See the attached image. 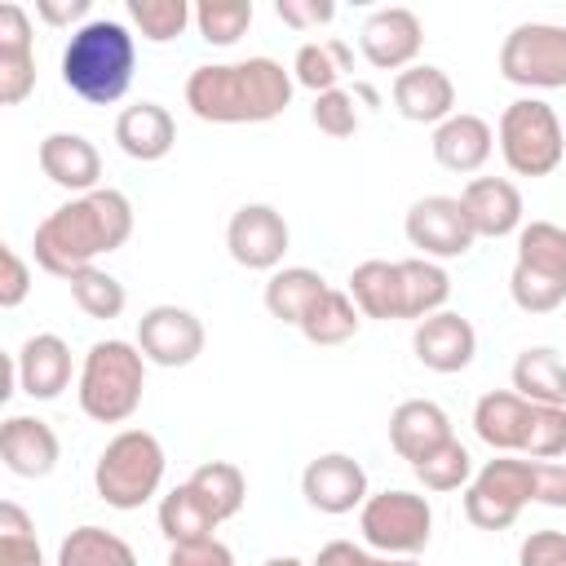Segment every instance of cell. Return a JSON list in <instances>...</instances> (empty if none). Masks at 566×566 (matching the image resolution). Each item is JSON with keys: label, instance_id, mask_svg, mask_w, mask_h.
<instances>
[{"label": "cell", "instance_id": "cell-35", "mask_svg": "<svg viewBox=\"0 0 566 566\" xmlns=\"http://www.w3.org/2000/svg\"><path fill=\"white\" fill-rule=\"evenodd\" d=\"M358 323H363V314H358L354 296L340 292V287H327V292L314 301V310L301 318L296 332H301L310 345H345V340L358 332Z\"/></svg>", "mask_w": 566, "mask_h": 566}, {"label": "cell", "instance_id": "cell-16", "mask_svg": "<svg viewBox=\"0 0 566 566\" xmlns=\"http://www.w3.org/2000/svg\"><path fill=\"white\" fill-rule=\"evenodd\" d=\"M71 345L57 332H35L22 340V349L13 354V380L27 398L35 402H53L62 398V389L71 385Z\"/></svg>", "mask_w": 566, "mask_h": 566}, {"label": "cell", "instance_id": "cell-20", "mask_svg": "<svg viewBox=\"0 0 566 566\" xmlns=\"http://www.w3.org/2000/svg\"><path fill=\"white\" fill-rule=\"evenodd\" d=\"M35 88V49L31 18L22 4H0V106L27 102Z\"/></svg>", "mask_w": 566, "mask_h": 566}, {"label": "cell", "instance_id": "cell-3", "mask_svg": "<svg viewBox=\"0 0 566 566\" xmlns=\"http://www.w3.org/2000/svg\"><path fill=\"white\" fill-rule=\"evenodd\" d=\"M133 66H137V40L115 18H88L84 27L71 31L62 49V84L88 106L119 102L133 84Z\"/></svg>", "mask_w": 566, "mask_h": 566}, {"label": "cell", "instance_id": "cell-8", "mask_svg": "<svg viewBox=\"0 0 566 566\" xmlns=\"http://www.w3.org/2000/svg\"><path fill=\"white\" fill-rule=\"evenodd\" d=\"M526 504H535V460L495 455L464 486V517L478 531H504V526H513Z\"/></svg>", "mask_w": 566, "mask_h": 566}, {"label": "cell", "instance_id": "cell-18", "mask_svg": "<svg viewBox=\"0 0 566 566\" xmlns=\"http://www.w3.org/2000/svg\"><path fill=\"white\" fill-rule=\"evenodd\" d=\"M62 442L40 416H9L0 424V464L13 478H49L57 469Z\"/></svg>", "mask_w": 566, "mask_h": 566}, {"label": "cell", "instance_id": "cell-21", "mask_svg": "<svg viewBox=\"0 0 566 566\" xmlns=\"http://www.w3.org/2000/svg\"><path fill=\"white\" fill-rule=\"evenodd\" d=\"M35 159H40V172L53 186L71 190V199L102 186V155H97V146L84 133H49L40 142Z\"/></svg>", "mask_w": 566, "mask_h": 566}, {"label": "cell", "instance_id": "cell-6", "mask_svg": "<svg viewBox=\"0 0 566 566\" xmlns=\"http://www.w3.org/2000/svg\"><path fill=\"white\" fill-rule=\"evenodd\" d=\"M495 146H500L509 172L548 177L566 155V133H562V119L548 102L517 97V102L504 106V115L495 124Z\"/></svg>", "mask_w": 566, "mask_h": 566}, {"label": "cell", "instance_id": "cell-7", "mask_svg": "<svg viewBox=\"0 0 566 566\" xmlns=\"http://www.w3.org/2000/svg\"><path fill=\"white\" fill-rule=\"evenodd\" d=\"M358 531H363V544L380 557H416L433 535V509L424 495L394 486V491L367 495V504L358 509Z\"/></svg>", "mask_w": 566, "mask_h": 566}, {"label": "cell", "instance_id": "cell-11", "mask_svg": "<svg viewBox=\"0 0 566 566\" xmlns=\"http://www.w3.org/2000/svg\"><path fill=\"white\" fill-rule=\"evenodd\" d=\"M287 243H292V230H287V221L274 203H243V208H234V217L226 226L230 261L243 265V270L274 274L287 256Z\"/></svg>", "mask_w": 566, "mask_h": 566}, {"label": "cell", "instance_id": "cell-28", "mask_svg": "<svg viewBox=\"0 0 566 566\" xmlns=\"http://www.w3.org/2000/svg\"><path fill=\"white\" fill-rule=\"evenodd\" d=\"M513 394L539 407H566V363L548 345H531L513 358Z\"/></svg>", "mask_w": 566, "mask_h": 566}, {"label": "cell", "instance_id": "cell-29", "mask_svg": "<svg viewBox=\"0 0 566 566\" xmlns=\"http://www.w3.org/2000/svg\"><path fill=\"white\" fill-rule=\"evenodd\" d=\"M398 274H402V318H429V314H442L447 296H451V274L442 261H429V256H402L398 261Z\"/></svg>", "mask_w": 566, "mask_h": 566}, {"label": "cell", "instance_id": "cell-46", "mask_svg": "<svg viewBox=\"0 0 566 566\" xmlns=\"http://www.w3.org/2000/svg\"><path fill=\"white\" fill-rule=\"evenodd\" d=\"M274 13H279L283 27L310 31V27H327V22L336 18V4H332V0H279Z\"/></svg>", "mask_w": 566, "mask_h": 566}, {"label": "cell", "instance_id": "cell-38", "mask_svg": "<svg viewBox=\"0 0 566 566\" xmlns=\"http://www.w3.org/2000/svg\"><path fill=\"white\" fill-rule=\"evenodd\" d=\"M71 283V301L88 314V318H119L124 314V305H128V292H124V283L115 279V274H106V270H97V265H88V270H80L75 279H66Z\"/></svg>", "mask_w": 566, "mask_h": 566}, {"label": "cell", "instance_id": "cell-13", "mask_svg": "<svg viewBox=\"0 0 566 566\" xmlns=\"http://www.w3.org/2000/svg\"><path fill=\"white\" fill-rule=\"evenodd\" d=\"M301 495L310 509L327 513V517H340V513H354L367 504V469L345 455V451H327V455H314L301 473Z\"/></svg>", "mask_w": 566, "mask_h": 566}, {"label": "cell", "instance_id": "cell-9", "mask_svg": "<svg viewBox=\"0 0 566 566\" xmlns=\"http://www.w3.org/2000/svg\"><path fill=\"white\" fill-rule=\"evenodd\" d=\"M500 75L517 88H566V27L517 22L500 44Z\"/></svg>", "mask_w": 566, "mask_h": 566}, {"label": "cell", "instance_id": "cell-15", "mask_svg": "<svg viewBox=\"0 0 566 566\" xmlns=\"http://www.w3.org/2000/svg\"><path fill=\"white\" fill-rule=\"evenodd\" d=\"M411 349H416L420 367H429V371H438V376H455V371H464V367L473 363V354H478V332H473V323H469L464 314L442 310V314H429V318L416 323Z\"/></svg>", "mask_w": 566, "mask_h": 566}, {"label": "cell", "instance_id": "cell-43", "mask_svg": "<svg viewBox=\"0 0 566 566\" xmlns=\"http://www.w3.org/2000/svg\"><path fill=\"white\" fill-rule=\"evenodd\" d=\"M310 119L318 133L327 137H354L358 133V97L349 88H332V93H318L314 106H310Z\"/></svg>", "mask_w": 566, "mask_h": 566}, {"label": "cell", "instance_id": "cell-17", "mask_svg": "<svg viewBox=\"0 0 566 566\" xmlns=\"http://www.w3.org/2000/svg\"><path fill=\"white\" fill-rule=\"evenodd\" d=\"M394 111L411 124H442L455 115V84L442 66H429V62H416L407 71L394 75Z\"/></svg>", "mask_w": 566, "mask_h": 566}, {"label": "cell", "instance_id": "cell-14", "mask_svg": "<svg viewBox=\"0 0 566 566\" xmlns=\"http://www.w3.org/2000/svg\"><path fill=\"white\" fill-rule=\"evenodd\" d=\"M420 44H424V27H420V18L407 4L376 9L363 22V31H358V49H363V57L376 71H407V66H416Z\"/></svg>", "mask_w": 566, "mask_h": 566}, {"label": "cell", "instance_id": "cell-41", "mask_svg": "<svg viewBox=\"0 0 566 566\" xmlns=\"http://www.w3.org/2000/svg\"><path fill=\"white\" fill-rule=\"evenodd\" d=\"M522 455H531V460H557V455H566V407H539V402H531Z\"/></svg>", "mask_w": 566, "mask_h": 566}, {"label": "cell", "instance_id": "cell-39", "mask_svg": "<svg viewBox=\"0 0 566 566\" xmlns=\"http://www.w3.org/2000/svg\"><path fill=\"white\" fill-rule=\"evenodd\" d=\"M0 566H44L35 522L18 500L0 504Z\"/></svg>", "mask_w": 566, "mask_h": 566}, {"label": "cell", "instance_id": "cell-10", "mask_svg": "<svg viewBox=\"0 0 566 566\" xmlns=\"http://www.w3.org/2000/svg\"><path fill=\"white\" fill-rule=\"evenodd\" d=\"M402 234L429 261H455L478 239L469 217H464V208H460V195H424V199H416L407 208V217H402Z\"/></svg>", "mask_w": 566, "mask_h": 566}, {"label": "cell", "instance_id": "cell-4", "mask_svg": "<svg viewBox=\"0 0 566 566\" xmlns=\"http://www.w3.org/2000/svg\"><path fill=\"white\" fill-rule=\"evenodd\" d=\"M142 389H146V354L137 349V340L111 336L88 345L75 380V398L88 420L124 424L142 407Z\"/></svg>", "mask_w": 566, "mask_h": 566}, {"label": "cell", "instance_id": "cell-30", "mask_svg": "<svg viewBox=\"0 0 566 566\" xmlns=\"http://www.w3.org/2000/svg\"><path fill=\"white\" fill-rule=\"evenodd\" d=\"M186 482H190V491L203 500V509L217 522L239 517V509L248 504V478H243V469L234 460H203Z\"/></svg>", "mask_w": 566, "mask_h": 566}, {"label": "cell", "instance_id": "cell-52", "mask_svg": "<svg viewBox=\"0 0 566 566\" xmlns=\"http://www.w3.org/2000/svg\"><path fill=\"white\" fill-rule=\"evenodd\" d=\"M261 566H305L301 557H270V562H261Z\"/></svg>", "mask_w": 566, "mask_h": 566}, {"label": "cell", "instance_id": "cell-47", "mask_svg": "<svg viewBox=\"0 0 566 566\" xmlns=\"http://www.w3.org/2000/svg\"><path fill=\"white\" fill-rule=\"evenodd\" d=\"M168 566H234V553H230L221 539L172 544V548H168Z\"/></svg>", "mask_w": 566, "mask_h": 566}, {"label": "cell", "instance_id": "cell-22", "mask_svg": "<svg viewBox=\"0 0 566 566\" xmlns=\"http://www.w3.org/2000/svg\"><path fill=\"white\" fill-rule=\"evenodd\" d=\"M115 142H119V150L128 159L155 164V159H164L177 146V119L159 102H133L115 119Z\"/></svg>", "mask_w": 566, "mask_h": 566}, {"label": "cell", "instance_id": "cell-26", "mask_svg": "<svg viewBox=\"0 0 566 566\" xmlns=\"http://www.w3.org/2000/svg\"><path fill=\"white\" fill-rule=\"evenodd\" d=\"M358 305L363 318H402V274H398V261H363L349 270V287H345Z\"/></svg>", "mask_w": 566, "mask_h": 566}, {"label": "cell", "instance_id": "cell-31", "mask_svg": "<svg viewBox=\"0 0 566 566\" xmlns=\"http://www.w3.org/2000/svg\"><path fill=\"white\" fill-rule=\"evenodd\" d=\"M349 71H354V53H349L345 40H310V44H301L296 57H292V80H296L301 88H310L314 97L340 88V80H345Z\"/></svg>", "mask_w": 566, "mask_h": 566}, {"label": "cell", "instance_id": "cell-50", "mask_svg": "<svg viewBox=\"0 0 566 566\" xmlns=\"http://www.w3.org/2000/svg\"><path fill=\"white\" fill-rule=\"evenodd\" d=\"M35 13L49 22V27H71L88 13V0H35ZM84 27V22H80Z\"/></svg>", "mask_w": 566, "mask_h": 566}, {"label": "cell", "instance_id": "cell-32", "mask_svg": "<svg viewBox=\"0 0 566 566\" xmlns=\"http://www.w3.org/2000/svg\"><path fill=\"white\" fill-rule=\"evenodd\" d=\"M217 517L203 509V500L190 491V482L172 486L164 500H159V531L168 544H203V539H217Z\"/></svg>", "mask_w": 566, "mask_h": 566}, {"label": "cell", "instance_id": "cell-42", "mask_svg": "<svg viewBox=\"0 0 566 566\" xmlns=\"http://www.w3.org/2000/svg\"><path fill=\"white\" fill-rule=\"evenodd\" d=\"M509 296L522 314H553L562 301H566V283H553L544 274H531L522 265H513L509 274Z\"/></svg>", "mask_w": 566, "mask_h": 566}, {"label": "cell", "instance_id": "cell-49", "mask_svg": "<svg viewBox=\"0 0 566 566\" xmlns=\"http://www.w3.org/2000/svg\"><path fill=\"white\" fill-rule=\"evenodd\" d=\"M314 566H380V553H371L367 544H354V539H332L318 548Z\"/></svg>", "mask_w": 566, "mask_h": 566}, {"label": "cell", "instance_id": "cell-23", "mask_svg": "<svg viewBox=\"0 0 566 566\" xmlns=\"http://www.w3.org/2000/svg\"><path fill=\"white\" fill-rule=\"evenodd\" d=\"M429 146H433V159L447 172H478L495 150V128L473 111H455L451 119H442L433 128Z\"/></svg>", "mask_w": 566, "mask_h": 566}, {"label": "cell", "instance_id": "cell-34", "mask_svg": "<svg viewBox=\"0 0 566 566\" xmlns=\"http://www.w3.org/2000/svg\"><path fill=\"white\" fill-rule=\"evenodd\" d=\"M531 274H544L553 283H566V226L557 221H526L517 230V261Z\"/></svg>", "mask_w": 566, "mask_h": 566}, {"label": "cell", "instance_id": "cell-51", "mask_svg": "<svg viewBox=\"0 0 566 566\" xmlns=\"http://www.w3.org/2000/svg\"><path fill=\"white\" fill-rule=\"evenodd\" d=\"M380 566H424V562H416V557H380Z\"/></svg>", "mask_w": 566, "mask_h": 566}, {"label": "cell", "instance_id": "cell-2", "mask_svg": "<svg viewBox=\"0 0 566 566\" xmlns=\"http://www.w3.org/2000/svg\"><path fill=\"white\" fill-rule=\"evenodd\" d=\"M292 71L274 57L203 62L186 75V106L203 124H270L292 106Z\"/></svg>", "mask_w": 566, "mask_h": 566}, {"label": "cell", "instance_id": "cell-5", "mask_svg": "<svg viewBox=\"0 0 566 566\" xmlns=\"http://www.w3.org/2000/svg\"><path fill=\"white\" fill-rule=\"evenodd\" d=\"M164 469H168V455L150 429H119L93 464V486L111 509L133 513L159 495Z\"/></svg>", "mask_w": 566, "mask_h": 566}, {"label": "cell", "instance_id": "cell-25", "mask_svg": "<svg viewBox=\"0 0 566 566\" xmlns=\"http://www.w3.org/2000/svg\"><path fill=\"white\" fill-rule=\"evenodd\" d=\"M526 420H531V402L513 389H491L478 398L473 407V433L500 451V455H513L522 451V438H526Z\"/></svg>", "mask_w": 566, "mask_h": 566}, {"label": "cell", "instance_id": "cell-27", "mask_svg": "<svg viewBox=\"0 0 566 566\" xmlns=\"http://www.w3.org/2000/svg\"><path fill=\"white\" fill-rule=\"evenodd\" d=\"M327 292V279L310 265H279L270 279H265V310L270 318L287 323V327H301V318L314 310V301Z\"/></svg>", "mask_w": 566, "mask_h": 566}, {"label": "cell", "instance_id": "cell-37", "mask_svg": "<svg viewBox=\"0 0 566 566\" xmlns=\"http://www.w3.org/2000/svg\"><path fill=\"white\" fill-rule=\"evenodd\" d=\"M252 0H199L195 4V31L217 44V49H230L239 44V35L252 27Z\"/></svg>", "mask_w": 566, "mask_h": 566}, {"label": "cell", "instance_id": "cell-48", "mask_svg": "<svg viewBox=\"0 0 566 566\" xmlns=\"http://www.w3.org/2000/svg\"><path fill=\"white\" fill-rule=\"evenodd\" d=\"M535 504L548 509H566V460H535Z\"/></svg>", "mask_w": 566, "mask_h": 566}, {"label": "cell", "instance_id": "cell-36", "mask_svg": "<svg viewBox=\"0 0 566 566\" xmlns=\"http://www.w3.org/2000/svg\"><path fill=\"white\" fill-rule=\"evenodd\" d=\"M411 473H416V482L424 486V491H460V486H469L473 482V455H469V447L460 442V438H447V442H438L433 451H424L416 464H411Z\"/></svg>", "mask_w": 566, "mask_h": 566}, {"label": "cell", "instance_id": "cell-44", "mask_svg": "<svg viewBox=\"0 0 566 566\" xmlns=\"http://www.w3.org/2000/svg\"><path fill=\"white\" fill-rule=\"evenodd\" d=\"M31 292V265L22 261V252L13 243L0 248V305L4 310H18Z\"/></svg>", "mask_w": 566, "mask_h": 566}, {"label": "cell", "instance_id": "cell-19", "mask_svg": "<svg viewBox=\"0 0 566 566\" xmlns=\"http://www.w3.org/2000/svg\"><path fill=\"white\" fill-rule=\"evenodd\" d=\"M460 208H464L478 239H504V234H517L526 226L522 221V190L509 177H473L460 190Z\"/></svg>", "mask_w": 566, "mask_h": 566}, {"label": "cell", "instance_id": "cell-1", "mask_svg": "<svg viewBox=\"0 0 566 566\" xmlns=\"http://www.w3.org/2000/svg\"><path fill=\"white\" fill-rule=\"evenodd\" d=\"M133 234V203L115 186H97L88 195L66 199L53 208L31 239L35 265L53 279H75L80 270L97 265V256H111Z\"/></svg>", "mask_w": 566, "mask_h": 566}, {"label": "cell", "instance_id": "cell-12", "mask_svg": "<svg viewBox=\"0 0 566 566\" xmlns=\"http://www.w3.org/2000/svg\"><path fill=\"white\" fill-rule=\"evenodd\" d=\"M203 323L186 305H150L137 318V349L155 367H190L203 354Z\"/></svg>", "mask_w": 566, "mask_h": 566}, {"label": "cell", "instance_id": "cell-33", "mask_svg": "<svg viewBox=\"0 0 566 566\" xmlns=\"http://www.w3.org/2000/svg\"><path fill=\"white\" fill-rule=\"evenodd\" d=\"M57 566H137V553L124 535L84 522L57 544Z\"/></svg>", "mask_w": 566, "mask_h": 566}, {"label": "cell", "instance_id": "cell-45", "mask_svg": "<svg viewBox=\"0 0 566 566\" xmlns=\"http://www.w3.org/2000/svg\"><path fill=\"white\" fill-rule=\"evenodd\" d=\"M517 566H566V535L562 531H531L517 548Z\"/></svg>", "mask_w": 566, "mask_h": 566}, {"label": "cell", "instance_id": "cell-40", "mask_svg": "<svg viewBox=\"0 0 566 566\" xmlns=\"http://www.w3.org/2000/svg\"><path fill=\"white\" fill-rule=\"evenodd\" d=\"M128 18L142 31V40L168 44L195 22V9L186 0H128Z\"/></svg>", "mask_w": 566, "mask_h": 566}, {"label": "cell", "instance_id": "cell-24", "mask_svg": "<svg viewBox=\"0 0 566 566\" xmlns=\"http://www.w3.org/2000/svg\"><path fill=\"white\" fill-rule=\"evenodd\" d=\"M447 438H455L451 433V416L433 398H407V402H398L389 411V447L407 464H416L424 451H433Z\"/></svg>", "mask_w": 566, "mask_h": 566}]
</instances>
